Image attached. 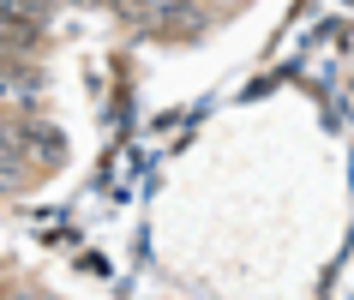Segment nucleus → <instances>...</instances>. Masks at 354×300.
<instances>
[{
  "instance_id": "f257e3e1",
  "label": "nucleus",
  "mask_w": 354,
  "mask_h": 300,
  "mask_svg": "<svg viewBox=\"0 0 354 300\" xmlns=\"http://www.w3.org/2000/svg\"><path fill=\"white\" fill-rule=\"evenodd\" d=\"M6 138H19L24 156H30L37 169H60V162H66V144L55 138V126H48V120L37 126V120H19V114H12V120H6Z\"/></svg>"
}]
</instances>
